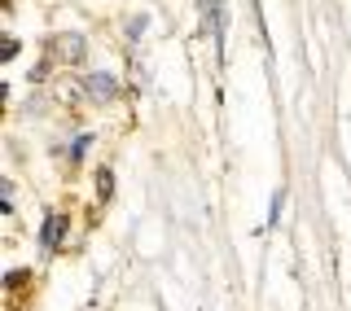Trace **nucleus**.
<instances>
[{
  "instance_id": "nucleus-1",
  "label": "nucleus",
  "mask_w": 351,
  "mask_h": 311,
  "mask_svg": "<svg viewBox=\"0 0 351 311\" xmlns=\"http://www.w3.org/2000/svg\"><path fill=\"white\" fill-rule=\"evenodd\" d=\"M53 49H58V58L66 66H80L84 62V36H75V31H62V36L53 40Z\"/></svg>"
},
{
  "instance_id": "nucleus-2",
  "label": "nucleus",
  "mask_w": 351,
  "mask_h": 311,
  "mask_svg": "<svg viewBox=\"0 0 351 311\" xmlns=\"http://www.w3.org/2000/svg\"><path fill=\"white\" fill-rule=\"evenodd\" d=\"M84 92L93 97V101H114V97H119V84L110 79V75H88V79H84Z\"/></svg>"
},
{
  "instance_id": "nucleus-3",
  "label": "nucleus",
  "mask_w": 351,
  "mask_h": 311,
  "mask_svg": "<svg viewBox=\"0 0 351 311\" xmlns=\"http://www.w3.org/2000/svg\"><path fill=\"white\" fill-rule=\"evenodd\" d=\"M66 232H71V224H66L62 215H49V219H44V246L58 250L62 241H66Z\"/></svg>"
},
{
  "instance_id": "nucleus-4",
  "label": "nucleus",
  "mask_w": 351,
  "mask_h": 311,
  "mask_svg": "<svg viewBox=\"0 0 351 311\" xmlns=\"http://www.w3.org/2000/svg\"><path fill=\"white\" fill-rule=\"evenodd\" d=\"M97 193H101V197H110V193H114V175H110V171H101V175H97Z\"/></svg>"
}]
</instances>
